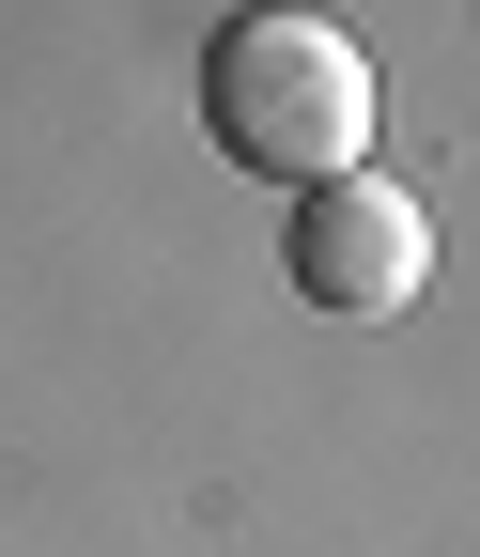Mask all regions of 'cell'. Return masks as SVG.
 <instances>
[{
	"label": "cell",
	"mask_w": 480,
	"mask_h": 557,
	"mask_svg": "<svg viewBox=\"0 0 480 557\" xmlns=\"http://www.w3.org/2000/svg\"><path fill=\"white\" fill-rule=\"evenodd\" d=\"M280 248H295V295L341 310V325L419 310V278H434V218H419L403 186H372V171H325L295 218H280Z\"/></svg>",
	"instance_id": "obj_2"
},
{
	"label": "cell",
	"mask_w": 480,
	"mask_h": 557,
	"mask_svg": "<svg viewBox=\"0 0 480 557\" xmlns=\"http://www.w3.org/2000/svg\"><path fill=\"white\" fill-rule=\"evenodd\" d=\"M201 124H218V156L280 171V186H325V171L372 156V62H357V32L263 0V16H233L201 47Z\"/></svg>",
	"instance_id": "obj_1"
}]
</instances>
